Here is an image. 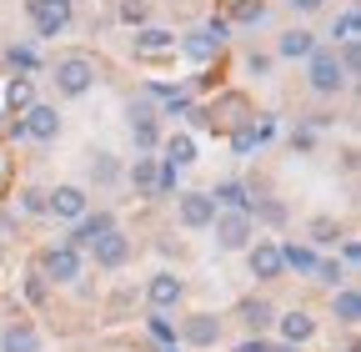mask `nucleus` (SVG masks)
Listing matches in <instances>:
<instances>
[{
  "mask_svg": "<svg viewBox=\"0 0 361 352\" xmlns=\"http://www.w3.org/2000/svg\"><path fill=\"white\" fill-rule=\"evenodd\" d=\"M236 352H266V342H261V337H246V342H241Z\"/></svg>",
  "mask_w": 361,
  "mask_h": 352,
  "instance_id": "obj_41",
  "label": "nucleus"
},
{
  "mask_svg": "<svg viewBox=\"0 0 361 352\" xmlns=\"http://www.w3.org/2000/svg\"><path fill=\"white\" fill-rule=\"evenodd\" d=\"M311 242H336V222H326V216H316V222H311Z\"/></svg>",
  "mask_w": 361,
  "mask_h": 352,
  "instance_id": "obj_31",
  "label": "nucleus"
},
{
  "mask_svg": "<svg viewBox=\"0 0 361 352\" xmlns=\"http://www.w3.org/2000/svg\"><path fill=\"white\" fill-rule=\"evenodd\" d=\"M316 277H322V282H331V287H336V282H341L346 272L336 267V262H316Z\"/></svg>",
  "mask_w": 361,
  "mask_h": 352,
  "instance_id": "obj_35",
  "label": "nucleus"
},
{
  "mask_svg": "<svg viewBox=\"0 0 361 352\" xmlns=\"http://www.w3.org/2000/svg\"><path fill=\"white\" fill-rule=\"evenodd\" d=\"M236 20H241V25H261V20H266V6H261V0H241V6H236Z\"/></svg>",
  "mask_w": 361,
  "mask_h": 352,
  "instance_id": "obj_29",
  "label": "nucleus"
},
{
  "mask_svg": "<svg viewBox=\"0 0 361 352\" xmlns=\"http://www.w3.org/2000/svg\"><path fill=\"white\" fill-rule=\"evenodd\" d=\"M6 101H11V111H30V106H35V91H30V76H16V81H11V91H6Z\"/></svg>",
  "mask_w": 361,
  "mask_h": 352,
  "instance_id": "obj_22",
  "label": "nucleus"
},
{
  "mask_svg": "<svg viewBox=\"0 0 361 352\" xmlns=\"http://www.w3.org/2000/svg\"><path fill=\"white\" fill-rule=\"evenodd\" d=\"M90 81H96V66H90L85 56H61L56 61V91L61 96H85Z\"/></svg>",
  "mask_w": 361,
  "mask_h": 352,
  "instance_id": "obj_2",
  "label": "nucleus"
},
{
  "mask_svg": "<svg viewBox=\"0 0 361 352\" xmlns=\"http://www.w3.org/2000/svg\"><path fill=\"white\" fill-rule=\"evenodd\" d=\"M180 337H186L191 347H211V342L221 337V317H211V312H196V317H186Z\"/></svg>",
  "mask_w": 361,
  "mask_h": 352,
  "instance_id": "obj_12",
  "label": "nucleus"
},
{
  "mask_svg": "<svg viewBox=\"0 0 361 352\" xmlns=\"http://www.w3.org/2000/svg\"><path fill=\"white\" fill-rule=\"evenodd\" d=\"M351 71H361V46L356 40H346V51H341V76H351Z\"/></svg>",
  "mask_w": 361,
  "mask_h": 352,
  "instance_id": "obj_30",
  "label": "nucleus"
},
{
  "mask_svg": "<svg viewBox=\"0 0 361 352\" xmlns=\"http://www.w3.org/2000/svg\"><path fill=\"white\" fill-rule=\"evenodd\" d=\"M311 51H316L311 30H286V35H281V56H286V61H296V56H311Z\"/></svg>",
  "mask_w": 361,
  "mask_h": 352,
  "instance_id": "obj_19",
  "label": "nucleus"
},
{
  "mask_svg": "<svg viewBox=\"0 0 361 352\" xmlns=\"http://www.w3.org/2000/svg\"><path fill=\"white\" fill-rule=\"evenodd\" d=\"M266 352H296V347H291V342H281V347H266Z\"/></svg>",
  "mask_w": 361,
  "mask_h": 352,
  "instance_id": "obj_43",
  "label": "nucleus"
},
{
  "mask_svg": "<svg viewBox=\"0 0 361 352\" xmlns=\"http://www.w3.org/2000/svg\"><path fill=\"white\" fill-rule=\"evenodd\" d=\"M35 35H61L71 25V0H30Z\"/></svg>",
  "mask_w": 361,
  "mask_h": 352,
  "instance_id": "obj_5",
  "label": "nucleus"
},
{
  "mask_svg": "<svg viewBox=\"0 0 361 352\" xmlns=\"http://www.w3.org/2000/svg\"><path fill=\"white\" fill-rule=\"evenodd\" d=\"M180 292H186V282H180L176 272H156V277H151V287H146L151 307H176V302H180Z\"/></svg>",
  "mask_w": 361,
  "mask_h": 352,
  "instance_id": "obj_11",
  "label": "nucleus"
},
{
  "mask_svg": "<svg viewBox=\"0 0 361 352\" xmlns=\"http://www.w3.org/2000/svg\"><path fill=\"white\" fill-rule=\"evenodd\" d=\"M11 61H16L20 71H30V66H35V51H30V46H11Z\"/></svg>",
  "mask_w": 361,
  "mask_h": 352,
  "instance_id": "obj_37",
  "label": "nucleus"
},
{
  "mask_svg": "<svg viewBox=\"0 0 361 352\" xmlns=\"http://www.w3.org/2000/svg\"><path fill=\"white\" fill-rule=\"evenodd\" d=\"M166 161H171L176 171L191 166V161H196V141H191V136H171V141H166Z\"/></svg>",
  "mask_w": 361,
  "mask_h": 352,
  "instance_id": "obj_21",
  "label": "nucleus"
},
{
  "mask_svg": "<svg viewBox=\"0 0 361 352\" xmlns=\"http://www.w3.org/2000/svg\"><path fill=\"white\" fill-rule=\"evenodd\" d=\"M171 46H176V35L171 30H156V25L135 35V51H171Z\"/></svg>",
  "mask_w": 361,
  "mask_h": 352,
  "instance_id": "obj_24",
  "label": "nucleus"
},
{
  "mask_svg": "<svg viewBox=\"0 0 361 352\" xmlns=\"http://www.w3.org/2000/svg\"><path fill=\"white\" fill-rule=\"evenodd\" d=\"M130 136H135V146H141V151H151V146H156V126H130Z\"/></svg>",
  "mask_w": 361,
  "mask_h": 352,
  "instance_id": "obj_34",
  "label": "nucleus"
},
{
  "mask_svg": "<svg viewBox=\"0 0 361 352\" xmlns=\"http://www.w3.org/2000/svg\"><path fill=\"white\" fill-rule=\"evenodd\" d=\"M45 206H51V192H40V187H30V192H25V211H35V216H40Z\"/></svg>",
  "mask_w": 361,
  "mask_h": 352,
  "instance_id": "obj_33",
  "label": "nucleus"
},
{
  "mask_svg": "<svg viewBox=\"0 0 361 352\" xmlns=\"http://www.w3.org/2000/svg\"><path fill=\"white\" fill-rule=\"evenodd\" d=\"M211 201H216V206H226V211H251V196H246V187H241V182H221V187L211 192Z\"/></svg>",
  "mask_w": 361,
  "mask_h": 352,
  "instance_id": "obj_15",
  "label": "nucleus"
},
{
  "mask_svg": "<svg viewBox=\"0 0 361 352\" xmlns=\"http://www.w3.org/2000/svg\"><path fill=\"white\" fill-rule=\"evenodd\" d=\"M90 252H96V267H106V272H111V267H121V262L130 257V242H126L121 232H111V237H101Z\"/></svg>",
  "mask_w": 361,
  "mask_h": 352,
  "instance_id": "obj_13",
  "label": "nucleus"
},
{
  "mask_svg": "<svg viewBox=\"0 0 361 352\" xmlns=\"http://www.w3.org/2000/svg\"><path fill=\"white\" fill-rule=\"evenodd\" d=\"M40 272H45V277H56V282H75V277H80V252L66 247V242L51 247V252L40 257Z\"/></svg>",
  "mask_w": 361,
  "mask_h": 352,
  "instance_id": "obj_6",
  "label": "nucleus"
},
{
  "mask_svg": "<svg viewBox=\"0 0 361 352\" xmlns=\"http://www.w3.org/2000/svg\"><path fill=\"white\" fill-rule=\"evenodd\" d=\"M296 11H322V0H291Z\"/></svg>",
  "mask_w": 361,
  "mask_h": 352,
  "instance_id": "obj_42",
  "label": "nucleus"
},
{
  "mask_svg": "<svg viewBox=\"0 0 361 352\" xmlns=\"http://www.w3.org/2000/svg\"><path fill=\"white\" fill-rule=\"evenodd\" d=\"M20 136L56 141V136H61V116H56V106H30V111H25V121H20Z\"/></svg>",
  "mask_w": 361,
  "mask_h": 352,
  "instance_id": "obj_7",
  "label": "nucleus"
},
{
  "mask_svg": "<svg viewBox=\"0 0 361 352\" xmlns=\"http://www.w3.org/2000/svg\"><path fill=\"white\" fill-rule=\"evenodd\" d=\"M266 136H271V126H241L236 136H231V146H236V151L246 156V151H256V146H261Z\"/></svg>",
  "mask_w": 361,
  "mask_h": 352,
  "instance_id": "obj_23",
  "label": "nucleus"
},
{
  "mask_svg": "<svg viewBox=\"0 0 361 352\" xmlns=\"http://www.w3.org/2000/svg\"><path fill=\"white\" fill-rule=\"evenodd\" d=\"M130 126H156V101H151V96L130 101Z\"/></svg>",
  "mask_w": 361,
  "mask_h": 352,
  "instance_id": "obj_28",
  "label": "nucleus"
},
{
  "mask_svg": "<svg viewBox=\"0 0 361 352\" xmlns=\"http://www.w3.org/2000/svg\"><path fill=\"white\" fill-rule=\"evenodd\" d=\"M356 317H361V297H356L351 287H346V292H336V322H346V327H351Z\"/></svg>",
  "mask_w": 361,
  "mask_h": 352,
  "instance_id": "obj_27",
  "label": "nucleus"
},
{
  "mask_svg": "<svg viewBox=\"0 0 361 352\" xmlns=\"http://www.w3.org/2000/svg\"><path fill=\"white\" fill-rule=\"evenodd\" d=\"M180 46H186V56H191V61H211V56L221 51V40H216L211 30H191L186 40H180Z\"/></svg>",
  "mask_w": 361,
  "mask_h": 352,
  "instance_id": "obj_17",
  "label": "nucleus"
},
{
  "mask_svg": "<svg viewBox=\"0 0 361 352\" xmlns=\"http://www.w3.org/2000/svg\"><path fill=\"white\" fill-rule=\"evenodd\" d=\"M251 272L261 277V282H276L286 267H281V247L276 242H256L251 247Z\"/></svg>",
  "mask_w": 361,
  "mask_h": 352,
  "instance_id": "obj_9",
  "label": "nucleus"
},
{
  "mask_svg": "<svg viewBox=\"0 0 361 352\" xmlns=\"http://www.w3.org/2000/svg\"><path fill=\"white\" fill-rule=\"evenodd\" d=\"M25 292H30V302H40V297H45V277H40V272H35V277H30V282H25Z\"/></svg>",
  "mask_w": 361,
  "mask_h": 352,
  "instance_id": "obj_39",
  "label": "nucleus"
},
{
  "mask_svg": "<svg viewBox=\"0 0 361 352\" xmlns=\"http://www.w3.org/2000/svg\"><path fill=\"white\" fill-rule=\"evenodd\" d=\"M241 322H246L251 332H266L271 322H276V307H271L266 297H246V302H241Z\"/></svg>",
  "mask_w": 361,
  "mask_h": 352,
  "instance_id": "obj_14",
  "label": "nucleus"
},
{
  "mask_svg": "<svg viewBox=\"0 0 361 352\" xmlns=\"http://www.w3.org/2000/svg\"><path fill=\"white\" fill-rule=\"evenodd\" d=\"M216 242L226 247V252H241V247H251V211H216Z\"/></svg>",
  "mask_w": 361,
  "mask_h": 352,
  "instance_id": "obj_3",
  "label": "nucleus"
},
{
  "mask_svg": "<svg viewBox=\"0 0 361 352\" xmlns=\"http://www.w3.org/2000/svg\"><path fill=\"white\" fill-rule=\"evenodd\" d=\"M156 171H161V166H156L151 156H135V166H130V182L141 187V192H156Z\"/></svg>",
  "mask_w": 361,
  "mask_h": 352,
  "instance_id": "obj_25",
  "label": "nucleus"
},
{
  "mask_svg": "<svg viewBox=\"0 0 361 352\" xmlns=\"http://www.w3.org/2000/svg\"><path fill=\"white\" fill-rule=\"evenodd\" d=\"M151 332H156V337H166V342H171V337H176V327H171V322H166V317H151Z\"/></svg>",
  "mask_w": 361,
  "mask_h": 352,
  "instance_id": "obj_40",
  "label": "nucleus"
},
{
  "mask_svg": "<svg viewBox=\"0 0 361 352\" xmlns=\"http://www.w3.org/2000/svg\"><path fill=\"white\" fill-rule=\"evenodd\" d=\"M356 25H361V20H356V11H346V16L336 20V30H331V35H336V40H356Z\"/></svg>",
  "mask_w": 361,
  "mask_h": 352,
  "instance_id": "obj_32",
  "label": "nucleus"
},
{
  "mask_svg": "<svg viewBox=\"0 0 361 352\" xmlns=\"http://www.w3.org/2000/svg\"><path fill=\"white\" fill-rule=\"evenodd\" d=\"M281 267H291V272H316V252L301 247V242H286V247H281Z\"/></svg>",
  "mask_w": 361,
  "mask_h": 352,
  "instance_id": "obj_18",
  "label": "nucleus"
},
{
  "mask_svg": "<svg viewBox=\"0 0 361 352\" xmlns=\"http://www.w3.org/2000/svg\"><path fill=\"white\" fill-rule=\"evenodd\" d=\"M281 332H286V342L296 347V342H306V337L316 332V322H311L306 312H286V317H281Z\"/></svg>",
  "mask_w": 361,
  "mask_h": 352,
  "instance_id": "obj_20",
  "label": "nucleus"
},
{
  "mask_svg": "<svg viewBox=\"0 0 361 352\" xmlns=\"http://www.w3.org/2000/svg\"><path fill=\"white\" fill-rule=\"evenodd\" d=\"M166 352H180V347H176V342H171V347H166Z\"/></svg>",
  "mask_w": 361,
  "mask_h": 352,
  "instance_id": "obj_44",
  "label": "nucleus"
},
{
  "mask_svg": "<svg viewBox=\"0 0 361 352\" xmlns=\"http://www.w3.org/2000/svg\"><path fill=\"white\" fill-rule=\"evenodd\" d=\"M306 61H311V91H316V96H336L341 86H346L341 61H336V51H331V46H316Z\"/></svg>",
  "mask_w": 361,
  "mask_h": 352,
  "instance_id": "obj_1",
  "label": "nucleus"
},
{
  "mask_svg": "<svg viewBox=\"0 0 361 352\" xmlns=\"http://www.w3.org/2000/svg\"><path fill=\"white\" fill-rule=\"evenodd\" d=\"M35 347H40V337H35V327H25V322L6 327V337H0V352H35Z\"/></svg>",
  "mask_w": 361,
  "mask_h": 352,
  "instance_id": "obj_16",
  "label": "nucleus"
},
{
  "mask_svg": "<svg viewBox=\"0 0 361 352\" xmlns=\"http://www.w3.org/2000/svg\"><path fill=\"white\" fill-rule=\"evenodd\" d=\"M180 222L186 227H211L216 222V201L206 192H180Z\"/></svg>",
  "mask_w": 361,
  "mask_h": 352,
  "instance_id": "obj_8",
  "label": "nucleus"
},
{
  "mask_svg": "<svg viewBox=\"0 0 361 352\" xmlns=\"http://www.w3.org/2000/svg\"><path fill=\"white\" fill-rule=\"evenodd\" d=\"M256 216H266V222H281V216H286V206H276V201H261V206H256Z\"/></svg>",
  "mask_w": 361,
  "mask_h": 352,
  "instance_id": "obj_38",
  "label": "nucleus"
},
{
  "mask_svg": "<svg viewBox=\"0 0 361 352\" xmlns=\"http://www.w3.org/2000/svg\"><path fill=\"white\" fill-rule=\"evenodd\" d=\"M45 211L66 216V222H80V216H85V192H80V187H56V192H51V206H45Z\"/></svg>",
  "mask_w": 361,
  "mask_h": 352,
  "instance_id": "obj_10",
  "label": "nucleus"
},
{
  "mask_svg": "<svg viewBox=\"0 0 361 352\" xmlns=\"http://www.w3.org/2000/svg\"><path fill=\"white\" fill-rule=\"evenodd\" d=\"M121 176V166H116V156H106V151H96V161H90V182H101V187H111Z\"/></svg>",
  "mask_w": 361,
  "mask_h": 352,
  "instance_id": "obj_26",
  "label": "nucleus"
},
{
  "mask_svg": "<svg viewBox=\"0 0 361 352\" xmlns=\"http://www.w3.org/2000/svg\"><path fill=\"white\" fill-rule=\"evenodd\" d=\"M121 16H126L130 25H141V20H146V6H141V0H126V6H121Z\"/></svg>",
  "mask_w": 361,
  "mask_h": 352,
  "instance_id": "obj_36",
  "label": "nucleus"
},
{
  "mask_svg": "<svg viewBox=\"0 0 361 352\" xmlns=\"http://www.w3.org/2000/svg\"><path fill=\"white\" fill-rule=\"evenodd\" d=\"M111 232H116V216H111V211H85L80 222H75V232H71V242H66V247L90 252V247H96L101 237H111Z\"/></svg>",
  "mask_w": 361,
  "mask_h": 352,
  "instance_id": "obj_4",
  "label": "nucleus"
}]
</instances>
